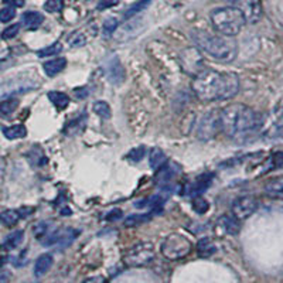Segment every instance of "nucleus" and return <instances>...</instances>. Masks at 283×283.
<instances>
[{
	"label": "nucleus",
	"mask_w": 283,
	"mask_h": 283,
	"mask_svg": "<svg viewBox=\"0 0 283 283\" xmlns=\"http://www.w3.org/2000/svg\"><path fill=\"white\" fill-rule=\"evenodd\" d=\"M145 153H146L145 146H139V148L132 149V150L127 153V159H129L130 162L137 163V162H140L142 159L145 157Z\"/></svg>",
	"instance_id": "72a5a7b5"
},
{
	"label": "nucleus",
	"mask_w": 283,
	"mask_h": 283,
	"mask_svg": "<svg viewBox=\"0 0 283 283\" xmlns=\"http://www.w3.org/2000/svg\"><path fill=\"white\" fill-rule=\"evenodd\" d=\"M106 68V75L108 79L112 82L113 85H120L125 81V68L120 64L118 57H112L105 65Z\"/></svg>",
	"instance_id": "9d476101"
},
{
	"label": "nucleus",
	"mask_w": 283,
	"mask_h": 283,
	"mask_svg": "<svg viewBox=\"0 0 283 283\" xmlns=\"http://www.w3.org/2000/svg\"><path fill=\"white\" fill-rule=\"evenodd\" d=\"M180 64H181L183 70L187 74L193 75V77H197L200 72H203L205 70L203 56L194 47H190V49H185L184 51H181V54H180Z\"/></svg>",
	"instance_id": "6e6552de"
},
{
	"label": "nucleus",
	"mask_w": 283,
	"mask_h": 283,
	"mask_svg": "<svg viewBox=\"0 0 283 283\" xmlns=\"http://www.w3.org/2000/svg\"><path fill=\"white\" fill-rule=\"evenodd\" d=\"M65 65H67V60L65 58H54V60H50L47 63L42 64V68L45 71V74L49 75V77H56L58 72H61V71L65 68Z\"/></svg>",
	"instance_id": "a211bd4d"
},
{
	"label": "nucleus",
	"mask_w": 283,
	"mask_h": 283,
	"mask_svg": "<svg viewBox=\"0 0 283 283\" xmlns=\"http://www.w3.org/2000/svg\"><path fill=\"white\" fill-rule=\"evenodd\" d=\"M3 134L9 140H16V139H21L27 134V129L24 125H13V126L5 127L3 129Z\"/></svg>",
	"instance_id": "5701e85b"
},
{
	"label": "nucleus",
	"mask_w": 283,
	"mask_h": 283,
	"mask_svg": "<svg viewBox=\"0 0 283 283\" xmlns=\"http://www.w3.org/2000/svg\"><path fill=\"white\" fill-rule=\"evenodd\" d=\"M92 108H93V112L97 113L99 118H102V119H109L111 115H112V112H111V106L108 105L106 102H104V101L95 102V104L92 105Z\"/></svg>",
	"instance_id": "c85d7f7f"
},
{
	"label": "nucleus",
	"mask_w": 283,
	"mask_h": 283,
	"mask_svg": "<svg viewBox=\"0 0 283 283\" xmlns=\"http://www.w3.org/2000/svg\"><path fill=\"white\" fill-rule=\"evenodd\" d=\"M47 98L53 102V105L56 106L58 111H64L67 106L70 105V98H68V95H65L64 92L51 91L47 93Z\"/></svg>",
	"instance_id": "412c9836"
},
{
	"label": "nucleus",
	"mask_w": 283,
	"mask_h": 283,
	"mask_svg": "<svg viewBox=\"0 0 283 283\" xmlns=\"http://www.w3.org/2000/svg\"><path fill=\"white\" fill-rule=\"evenodd\" d=\"M218 225L224 229V232L228 235H237L240 232L241 224L240 219L235 218V217H229V215H224L221 217L218 221Z\"/></svg>",
	"instance_id": "dca6fc26"
},
{
	"label": "nucleus",
	"mask_w": 283,
	"mask_h": 283,
	"mask_svg": "<svg viewBox=\"0 0 283 283\" xmlns=\"http://www.w3.org/2000/svg\"><path fill=\"white\" fill-rule=\"evenodd\" d=\"M143 26H140V20H133L126 23L125 26L119 28L118 33H115V38H118L119 41H127L130 38H133L134 35H137L142 31Z\"/></svg>",
	"instance_id": "ddd939ff"
},
{
	"label": "nucleus",
	"mask_w": 283,
	"mask_h": 283,
	"mask_svg": "<svg viewBox=\"0 0 283 283\" xmlns=\"http://www.w3.org/2000/svg\"><path fill=\"white\" fill-rule=\"evenodd\" d=\"M19 106V99H6L0 102V116H9L17 109Z\"/></svg>",
	"instance_id": "cd10ccee"
},
{
	"label": "nucleus",
	"mask_w": 283,
	"mask_h": 283,
	"mask_svg": "<svg viewBox=\"0 0 283 283\" xmlns=\"http://www.w3.org/2000/svg\"><path fill=\"white\" fill-rule=\"evenodd\" d=\"M84 283H104V277H102V276H93V277H88V279H85Z\"/></svg>",
	"instance_id": "49530a36"
},
{
	"label": "nucleus",
	"mask_w": 283,
	"mask_h": 283,
	"mask_svg": "<svg viewBox=\"0 0 283 283\" xmlns=\"http://www.w3.org/2000/svg\"><path fill=\"white\" fill-rule=\"evenodd\" d=\"M229 2H237V0H229Z\"/></svg>",
	"instance_id": "09e8293b"
},
{
	"label": "nucleus",
	"mask_w": 283,
	"mask_h": 283,
	"mask_svg": "<svg viewBox=\"0 0 283 283\" xmlns=\"http://www.w3.org/2000/svg\"><path fill=\"white\" fill-rule=\"evenodd\" d=\"M217 252V247L210 238H203L198 241L197 244V254L201 258H210L212 255Z\"/></svg>",
	"instance_id": "4be33fe9"
},
{
	"label": "nucleus",
	"mask_w": 283,
	"mask_h": 283,
	"mask_svg": "<svg viewBox=\"0 0 283 283\" xmlns=\"http://www.w3.org/2000/svg\"><path fill=\"white\" fill-rule=\"evenodd\" d=\"M61 50H63V44H61V42H54V44H51L50 47L38 50V51H37V56L41 57V58L50 56H56L58 53H61Z\"/></svg>",
	"instance_id": "c756f323"
},
{
	"label": "nucleus",
	"mask_w": 283,
	"mask_h": 283,
	"mask_svg": "<svg viewBox=\"0 0 283 283\" xmlns=\"http://www.w3.org/2000/svg\"><path fill=\"white\" fill-rule=\"evenodd\" d=\"M193 40L196 41L197 47L212 57L214 60L221 63H232L238 56V45L229 37H219L203 30L193 31Z\"/></svg>",
	"instance_id": "7ed1b4c3"
},
{
	"label": "nucleus",
	"mask_w": 283,
	"mask_h": 283,
	"mask_svg": "<svg viewBox=\"0 0 283 283\" xmlns=\"http://www.w3.org/2000/svg\"><path fill=\"white\" fill-rule=\"evenodd\" d=\"M118 2L119 0H101L98 5V9L99 10H105V9H109V7L118 5Z\"/></svg>",
	"instance_id": "a19ab883"
},
{
	"label": "nucleus",
	"mask_w": 283,
	"mask_h": 283,
	"mask_svg": "<svg viewBox=\"0 0 283 283\" xmlns=\"http://www.w3.org/2000/svg\"><path fill=\"white\" fill-rule=\"evenodd\" d=\"M191 242L181 233H170L162 242V254L170 261L183 259L191 252Z\"/></svg>",
	"instance_id": "39448f33"
},
{
	"label": "nucleus",
	"mask_w": 283,
	"mask_h": 283,
	"mask_svg": "<svg viewBox=\"0 0 283 283\" xmlns=\"http://www.w3.org/2000/svg\"><path fill=\"white\" fill-rule=\"evenodd\" d=\"M21 21H23V26L27 30H35L42 24L44 16L38 12H26L21 16Z\"/></svg>",
	"instance_id": "2eb2a0df"
},
{
	"label": "nucleus",
	"mask_w": 283,
	"mask_h": 283,
	"mask_svg": "<svg viewBox=\"0 0 283 283\" xmlns=\"http://www.w3.org/2000/svg\"><path fill=\"white\" fill-rule=\"evenodd\" d=\"M150 218H152V215H150V214H140V215H130V217H127L126 221H125V225H126V226L140 225V224H145V222H148V221Z\"/></svg>",
	"instance_id": "7c9ffc66"
},
{
	"label": "nucleus",
	"mask_w": 283,
	"mask_h": 283,
	"mask_svg": "<svg viewBox=\"0 0 283 283\" xmlns=\"http://www.w3.org/2000/svg\"><path fill=\"white\" fill-rule=\"evenodd\" d=\"M74 93L77 95V98L79 99H84L86 95H88V91H86V88H77V89H74Z\"/></svg>",
	"instance_id": "a18cd8bd"
},
{
	"label": "nucleus",
	"mask_w": 283,
	"mask_h": 283,
	"mask_svg": "<svg viewBox=\"0 0 283 283\" xmlns=\"http://www.w3.org/2000/svg\"><path fill=\"white\" fill-rule=\"evenodd\" d=\"M211 23L218 33L226 37H233L240 34L247 23V19L241 9L228 6L214 10L211 13Z\"/></svg>",
	"instance_id": "20e7f679"
},
{
	"label": "nucleus",
	"mask_w": 283,
	"mask_h": 283,
	"mask_svg": "<svg viewBox=\"0 0 283 283\" xmlns=\"http://www.w3.org/2000/svg\"><path fill=\"white\" fill-rule=\"evenodd\" d=\"M0 68H2V67H0Z\"/></svg>",
	"instance_id": "8fccbe9b"
},
{
	"label": "nucleus",
	"mask_w": 283,
	"mask_h": 283,
	"mask_svg": "<svg viewBox=\"0 0 283 283\" xmlns=\"http://www.w3.org/2000/svg\"><path fill=\"white\" fill-rule=\"evenodd\" d=\"M19 30H20V24H12V26H9V27L3 30L2 38L3 40H12V38H14L16 35L19 34Z\"/></svg>",
	"instance_id": "e433bc0d"
},
{
	"label": "nucleus",
	"mask_w": 283,
	"mask_h": 283,
	"mask_svg": "<svg viewBox=\"0 0 283 283\" xmlns=\"http://www.w3.org/2000/svg\"><path fill=\"white\" fill-rule=\"evenodd\" d=\"M272 162H273V166H275V167L282 169L283 167V152L282 153H276V155H273Z\"/></svg>",
	"instance_id": "79ce46f5"
},
{
	"label": "nucleus",
	"mask_w": 283,
	"mask_h": 283,
	"mask_svg": "<svg viewBox=\"0 0 283 283\" xmlns=\"http://www.w3.org/2000/svg\"><path fill=\"white\" fill-rule=\"evenodd\" d=\"M155 261V248L150 242L134 244L126 251L123 262L130 268H143Z\"/></svg>",
	"instance_id": "423d86ee"
},
{
	"label": "nucleus",
	"mask_w": 283,
	"mask_h": 283,
	"mask_svg": "<svg viewBox=\"0 0 283 283\" xmlns=\"http://www.w3.org/2000/svg\"><path fill=\"white\" fill-rule=\"evenodd\" d=\"M120 218H122V211H120L119 208L112 210V211H109L105 215L106 221H116V219H120Z\"/></svg>",
	"instance_id": "ea45409f"
},
{
	"label": "nucleus",
	"mask_w": 283,
	"mask_h": 283,
	"mask_svg": "<svg viewBox=\"0 0 283 283\" xmlns=\"http://www.w3.org/2000/svg\"><path fill=\"white\" fill-rule=\"evenodd\" d=\"M50 225H51L50 222H44V221H42V222H38L37 225H34V228H33V232H34L35 238L42 240V238H44L47 233L51 232V231H50Z\"/></svg>",
	"instance_id": "473e14b6"
},
{
	"label": "nucleus",
	"mask_w": 283,
	"mask_h": 283,
	"mask_svg": "<svg viewBox=\"0 0 283 283\" xmlns=\"http://www.w3.org/2000/svg\"><path fill=\"white\" fill-rule=\"evenodd\" d=\"M64 7V2L63 0H47L45 5H44V9L50 12V13H57V12H61Z\"/></svg>",
	"instance_id": "f704fd0d"
},
{
	"label": "nucleus",
	"mask_w": 283,
	"mask_h": 283,
	"mask_svg": "<svg viewBox=\"0 0 283 283\" xmlns=\"http://www.w3.org/2000/svg\"><path fill=\"white\" fill-rule=\"evenodd\" d=\"M265 190L270 194L283 196V176L275 177V178L269 180L268 183L265 184Z\"/></svg>",
	"instance_id": "393cba45"
},
{
	"label": "nucleus",
	"mask_w": 283,
	"mask_h": 283,
	"mask_svg": "<svg viewBox=\"0 0 283 283\" xmlns=\"http://www.w3.org/2000/svg\"><path fill=\"white\" fill-rule=\"evenodd\" d=\"M20 218V212L16 211V210H6V211L0 212V221L7 226L14 225Z\"/></svg>",
	"instance_id": "bb28decb"
},
{
	"label": "nucleus",
	"mask_w": 283,
	"mask_h": 283,
	"mask_svg": "<svg viewBox=\"0 0 283 283\" xmlns=\"http://www.w3.org/2000/svg\"><path fill=\"white\" fill-rule=\"evenodd\" d=\"M152 2H153V0H140V2H137V3L132 5V6L129 7L126 12H125V19L129 20V19L134 17L136 14H139L140 12H143V10H145Z\"/></svg>",
	"instance_id": "a878e982"
},
{
	"label": "nucleus",
	"mask_w": 283,
	"mask_h": 283,
	"mask_svg": "<svg viewBox=\"0 0 283 283\" xmlns=\"http://www.w3.org/2000/svg\"><path fill=\"white\" fill-rule=\"evenodd\" d=\"M242 13L248 23H256L262 17L261 0H242Z\"/></svg>",
	"instance_id": "f8f14e48"
},
{
	"label": "nucleus",
	"mask_w": 283,
	"mask_h": 283,
	"mask_svg": "<svg viewBox=\"0 0 283 283\" xmlns=\"http://www.w3.org/2000/svg\"><path fill=\"white\" fill-rule=\"evenodd\" d=\"M23 238H24V232L23 231H20V229L14 231L9 237H6V240L3 241V244L0 245V249L2 251H13V249H16L23 242Z\"/></svg>",
	"instance_id": "aec40b11"
},
{
	"label": "nucleus",
	"mask_w": 283,
	"mask_h": 283,
	"mask_svg": "<svg viewBox=\"0 0 283 283\" xmlns=\"http://www.w3.org/2000/svg\"><path fill=\"white\" fill-rule=\"evenodd\" d=\"M14 16H16V7L7 6L0 10V21L2 23H9L12 19H14Z\"/></svg>",
	"instance_id": "c9c22d12"
},
{
	"label": "nucleus",
	"mask_w": 283,
	"mask_h": 283,
	"mask_svg": "<svg viewBox=\"0 0 283 283\" xmlns=\"http://www.w3.org/2000/svg\"><path fill=\"white\" fill-rule=\"evenodd\" d=\"M180 171L178 164H163L162 169L159 170V173L156 174V183L159 185H166L170 181H173V178L176 177V174Z\"/></svg>",
	"instance_id": "4468645a"
},
{
	"label": "nucleus",
	"mask_w": 283,
	"mask_h": 283,
	"mask_svg": "<svg viewBox=\"0 0 283 283\" xmlns=\"http://www.w3.org/2000/svg\"><path fill=\"white\" fill-rule=\"evenodd\" d=\"M211 183H212L211 173H208V174H201V176H198L193 183L187 185L185 194H187V196H191V197H198V196H201L204 191L208 190V187L211 185Z\"/></svg>",
	"instance_id": "9b49d317"
},
{
	"label": "nucleus",
	"mask_w": 283,
	"mask_h": 283,
	"mask_svg": "<svg viewBox=\"0 0 283 283\" xmlns=\"http://www.w3.org/2000/svg\"><path fill=\"white\" fill-rule=\"evenodd\" d=\"M261 126V115L249 106L232 104L221 111V129L233 140L245 142L251 139Z\"/></svg>",
	"instance_id": "f03ea898"
},
{
	"label": "nucleus",
	"mask_w": 283,
	"mask_h": 283,
	"mask_svg": "<svg viewBox=\"0 0 283 283\" xmlns=\"http://www.w3.org/2000/svg\"><path fill=\"white\" fill-rule=\"evenodd\" d=\"M116 28H118V20L113 19V17H109V19H106L105 23H104V34H113V33L116 31Z\"/></svg>",
	"instance_id": "4c0bfd02"
},
{
	"label": "nucleus",
	"mask_w": 283,
	"mask_h": 283,
	"mask_svg": "<svg viewBox=\"0 0 283 283\" xmlns=\"http://www.w3.org/2000/svg\"><path fill=\"white\" fill-rule=\"evenodd\" d=\"M166 160H167V157H166V155H164V152H163L162 149H152V152H150V155H149V164H150L152 169H159V167H162L163 164L166 163Z\"/></svg>",
	"instance_id": "b1692460"
},
{
	"label": "nucleus",
	"mask_w": 283,
	"mask_h": 283,
	"mask_svg": "<svg viewBox=\"0 0 283 283\" xmlns=\"http://www.w3.org/2000/svg\"><path fill=\"white\" fill-rule=\"evenodd\" d=\"M51 266H53V256L49 254L40 255V256L37 258V261H35L34 275L37 276V277L45 275V273H47V272L50 270Z\"/></svg>",
	"instance_id": "6ab92c4d"
},
{
	"label": "nucleus",
	"mask_w": 283,
	"mask_h": 283,
	"mask_svg": "<svg viewBox=\"0 0 283 283\" xmlns=\"http://www.w3.org/2000/svg\"><path fill=\"white\" fill-rule=\"evenodd\" d=\"M10 277H12V273L9 270H6V269L0 270V283H7L10 280Z\"/></svg>",
	"instance_id": "37998d69"
},
{
	"label": "nucleus",
	"mask_w": 283,
	"mask_h": 283,
	"mask_svg": "<svg viewBox=\"0 0 283 283\" xmlns=\"http://www.w3.org/2000/svg\"><path fill=\"white\" fill-rule=\"evenodd\" d=\"M208 208H210V203L203 197H194L193 200V210L197 212V214H205V212L208 211Z\"/></svg>",
	"instance_id": "2f4dec72"
},
{
	"label": "nucleus",
	"mask_w": 283,
	"mask_h": 283,
	"mask_svg": "<svg viewBox=\"0 0 283 283\" xmlns=\"http://www.w3.org/2000/svg\"><path fill=\"white\" fill-rule=\"evenodd\" d=\"M27 160L33 167H42L49 162V159L45 157L40 146H34V148L30 149V152H27Z\"/></svg>",
	"instance_id": "f3484780"
},
{
	"label": "nucleus",
	"mask_w": 283,
	"mask_h": 283,
	"mask_svg": "<svg viewBox=\"0 0 283 283\" xmlns=\"http://www.w3.org/2000/svg\"><path fill=\"white\" fill-rule=\"evenodd\" d=\"M5 170H6V163H5V159L0 156V181L3 180V176H5Z\"/></svg>",
	"instance_id": "de8ad7c7"
},
{
	"label": "nucleus",
	"mask_w": 283,
	"mask_h": 283,
	"mask_svg": "<svg viewBox=\"0 0 283 283\" xmlns=\"http://www.w3.org/2000/svg\"><path fill=\"white\" fill-rule=\"evenodd\" d=\"M193 89L203 101H226L233 98L240 91V78L231 72L205 68L193 81Z\"/></svg>",
	"instance_id": "f257e3e1"
},
{
	"label": "nucleus",
	"mask_w": 283,
	"mask_h": 283,
	"mask_svg": "<svg viewBox=\"0 0 283 283\" xmlns=\"http://www.w3.org/2000/svg\"><path fill=\"white\" fill-rule=\"evenodd\" d=\"M3 3L7 6L12 7H23L24 6V0H3Z\"/></svg>",
	"instance_id": "c03bdc74"
},
{
	"label": "nucleus",
	"mask_w": 283,
	"mask_h": 283,
	"mask_svg": "<svg viewBox=\"0 0 283 283\" xmlns=\"http://www.w3.org/2000/svg\"><path fill=\"white\" fill-rule=\"evenodd\" d=\"M221 129V111H211L205 113L198 123L196 134L200 140L208 142L214 139Z\"/></svg>",
	"instance_id": "0eeeda50"
},
{
	"label": "nucleus",
	"mask_w": 283,
	"mask_h": 283,
	"mask_svg": "<svg viewBox=\"0 0 283 283\" xmlns=\"http://www.w3.org/2000/svg\"><path fill=\"white\" fill-rule=\"evenodd\" d=\"M85 44H86V37H85V34H82L81 31L72 34V37L70 38L71 47H82Z\"/></svg>",
	"instance_id": "58836bf2"
},
{
	"label": "nucleus",
	"mask_w": 283,
	"mask_h": 283,
	"mask_svg": "<svg viewBox=\"0 0 283 283\" xmlns=\"http://www.w3.org/2000/svg\"><path fill=\"white\" fill-rule=\"evenodd\" d=\"M231 208H232L233 217L242 221V219L251 217L258 210V201L252 196H244V197L235 198Z\"/></svg>",
	"instance_id": "1a4fd4ad"
}]
</instances>
